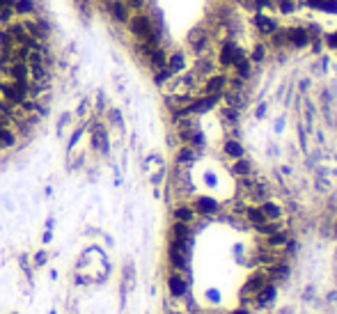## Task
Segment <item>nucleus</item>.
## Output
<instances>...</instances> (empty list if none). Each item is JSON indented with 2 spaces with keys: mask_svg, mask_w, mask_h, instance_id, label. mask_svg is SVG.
I'll use <instances>...</instances> for the list:
<instances>
[{
  "mask_svg": "<svg viewBox=\"0 0 337 314\" xmlns=\"http://www.w3.org/2000/svg\"><path fill=\"white\" fill-rule=\"evenodd\" d=\"M128 32L135 37V42H147L149 46H158L161 44V30L156 28V23L149 14H143V12H135L128 19Z\"/></svg>",
  "mask_w": 337,
  "mask_h": 314,
  "instance_id": "nucleus-1",
  "label": "nucleus"
},
{
  "mask_svg": "<svg viewBox=\"0 0 337 314\" xmlns=\"http://www.w3.org/2000/svg\"><path fill=\"white\" fill-rule=\"evenodd\" d=\"M186 44L195 58L197 55H204V53H211V46H213V28H209V25H197V28H193V30L188 32Z\"/></svg>",
  "mask_w": 337,
  "mask_h": 314,
  "instance_id": "nucleus-2",
  "label": "nucleus"
},
{
  "mask_svg": "<svg viewBox=\"0 0 337 314\" xmlns=\"http://www.w3.org/2000/svg\"><path fill=\"white\" fill-rule=\"evenodd\" d=\"M243 58H246V51H243L234 39H223V42H220V48H218V55H216L218 67L232 69L234 64L241 62Z\"/></svg>",
  "mask_w": 337,
  "mask_h": 314,
  "instance_id": "nucleus-3",
  "label": "nucleus"
},
{
  "mask_svg": "<svg viewBox=\"0 0 337 314\" xmlns=\"http://www.w3.org/2000/svg\"><path fill=\"white\" fill-rule=\"evenodd\" d=\"M0 92L5 101L12 105H21L25 101V97L30 94V83L28 81H12V83H0Z\"/></svg>",
  "mask_w": 337,
  "mask_h": 314,
  "instance_id": "nucleus-4",
  "label": "nucleus"
},
{
  "mask_svg": "<svg viewBox=\"0 0 337 314\" xmlns=\"http://www.w3.org/2000/svg\"><path fill=\"white\" fill-rule=\"evenodd\" d=\"M216 67H218V62L216 58H213V53H204V55H197L193 62V71L197 78H209L211 74H216Z\"/></svg>",
  "mask_w": 337,
  "mask_h": 314,
  "instance_id": "nucleus-5",
  "label": "nucleus"
},
{
  "mask_svg": "<svg viewBox=\"0 0 337 314\" xmlns=\"http://www.w3.org/2000/svg\"><path fill=\"white\" fill-rule=\"evenodd\" d=\"M312 44V37L307 32L305 25H294V28H287V46L292 48H305V46Z\"/></svg>",
  "mask_w": 337,
  "mask_h": 314,
  "instance_id": "nucleus-6",
  "label": "nucleus"
},
{
  "mask_svg": "<svg viewBox=\"0 0 337 314\" xmlns=\"http://www.w3.org/2000/svg\"><path fill=\"white\" fill-rule=\"evenodd\" d=\"M227 76L225 74H211L209 78H204V90L202 94H209V97H223V92L227 90Z\"/></svg>",
  "mask_w": 337,
  "mask_h": 314,
  "instance_id": "nucleus-7",
  "label": "nucleus"
},
{
  "mask_svg": "<svg viewBox=\"0 0 337 314\" xmlns=\"http://www.w3.org/2000/svg\"><path fill=\"white\" fill-rule=\"evenodd\" d=\"M105 2V9H108V14H110V19L115 23H128V19H131V9L126 7V2L124 0H104Z\"/></svg>",
  "mask_w": 337,
  "mask_h": 314,
  "instance_id": "nucleus-8",
  "label": "nucleus"
},
{
  "mask_svg": "<svg viewBox=\"0 0 337 314\" xmlns=\"http://www.w3.org/2000/svg\"><path fill=\"white\" fill-rule=\"evenodd\" d=\"M25 32L30 35L32 39H37V42H44L48 37V25H46L44 19H28V21H21Z\"/></svg>",
  "mask_w": 337,
  "mask_h": 314,
  "instance_id": "nucleus-9",
  "label": "nucleus"
},
{
  "mask_svg": "<svg viewBox=\"0 0 337 314\" xmlns=\"http://www.w3.org/2000/svg\"><path fill=\"white\" fill-rule=\"evenodd\" d=\"M253 25H255V30L262 35V37H271L273 32L277 30V23L271 19L269 14H264V12H257L253 16Z\"/></svg>",
  "mask_w": 337,
  "mask_h": 314,
  "instance_id": "nucleus-10",
  "label": "nucleus"
},
{
  "mask_svg": "<svg viewBox=\"0 0 337 314\" xmlns=\"http://www.w3.org/2000/svg\"><path fill=\"white\" fill-rule=\"evenodd\" d=\"M165 67L172 71V76H179L188 69V58L184 51H172L168 53V60H165Z\"/></svg>",
  "mask_w": 337,
  "mask_h": 314,
  "instance_id": "nucleus-11",
  "label": "nucleus"
},
{
  "mask_svg": "<svg viewBox=\"0 0 337 314\" xmlns=\"http://www.w3.org/2000/svg\"><path fill=\"white\" fill-rule=\"evenodd\" d=\"M5 71H7V76L12 81H28L30 78V69H28V62L25 60L9 62L7 67H5Z\"/></svg>",
  "mask_w": 337,
  "mask_h": 314,
  "instance_id": "nucleus-12",
  "label": "nucleus"
},
{
  "mask_svg": "<svg viewBox=\"0 0 337 314\" xmlns=\"http://www.w3.org/2000/svg\"><path fill=\"white\" fill-rule=\"evenodd\" d=\"M165 60H168V51L163 48V44L154 46V48L149 51V55L145 58V62H147V67H149L151 71H156V69L165 67Z\"/></svg>",
  "mask_w": 337,
  "mask_h": 314,
  "instance_id": "nucleus-13",
  "label": "nucleus"
},
{
  "mask_svg": "<svg viewBox=\"0 0 337 314\" xmlns=\"http://www.w3.org/2000/svg\"><path fill=\"white\" fill-rule=\"evenodd\" d=\"M193 209H195V213H200V216H213L218 211V202L213 197H197Z\"/></svg>",
  "mask_w": 337,
  "mask_h": 314,
  "instance_id": "nucleus-14",
  "label": "nucleus"
},
{
  "mask_svg": "<svg viewBox=\"0 0 337 314\" xmlns=\"http://www.w3.org/2000/svg\"><path fill=\"white\" fill-rule=\"evenodd\" d=\"M232 74L239 76V78H243V81H250L253 78V74H255V64H253V60L250 58H243L241 62H236L232 67Z\"/></svg>",
  "mask_w": 337,
  "mask_h": 314,
  "instance_id": "nucleus-15",
  "label": "nucleus"
},
{
  "mask_svg": "<svg viewBox=\"0 0 337 314\" xmlns=\"http://www.w3.org/2000/svg\"><path fill=\"white\" fill-rule=\"evenodd\" d=\"M259 209H262L264 218H266V220H271V223H277V220L282 218V209H280L275 202H271V200H264Z\"/></svg>",
  "mask_w": 337,
  "mask_h": 314,
  "instance_id": "nucleus-16",
  "label": "nucleus"
},
{
  "mask_svg": "<svg viewBox=\"0 0 337 314\" xmlns=\"http://www.w3.org/2000/svg\"><path fill=\"white\" fill-rule=\"evenodd\" d=\"M168 287H170V293L177 296V298L186 293V280H184L181 275H177V273H172V275L168 277Z\"/></svg>",
  "mask_w": 337,
  "mask_h": 314,
  "instance_id": "nucleus-17",
  "label": "nucleus"
},
{
  "mask_svg": "<svg viewBox=\"0 0 337 314\" xmlns=\"http://www.w3.org/2000/svg\"><path fill=\"white\" fill-rule=\"evenodd\" d=\"M269 46L271 48H275V51L287 48V28H277V30L269 37Z\"/></svg>",
  "mask_w": 337,
  "mask_h": 314,
  "instance_id": "nucleus-18",
  "label": "nucleus"
},
{
  "mask_svg": "<svg viewBox=\"0 0 337 314\" xmlns=\"http://www.w3.org/2000/svg\"><path fill=\"white\" fill-rule=\"evenodd\" d=\"M14 14L19 16H30L35 14V0H14Z\"/></svg>",
  "mask_w": 337,
  "mask_h": 314,
  "instance_id": "nucleus-19",
  "label": "nucleus"
},
{
  "mask_svg": "<svg viewBox=\"0 0 337 314\" xmlns=\"http://www.w3.org/2000/svg\"><path fill=\"white\" fill-rule=\"evenodd\" d=\"M174 220H177V223L190 225L195 220V209L193 207H177V209H174Z\"/></svg>",
  "mask_w": 337,
  "mask_h": 314,
  "instance_id": "nucleus-20",
  "label": "nucleus"
},
{
  "mask_svg": "<svg viewBox=\"0 0 337 314\" xmlns=\"http://www.w3.org/2000/svg\"><path fill=\"white\" fill-rule=\"evenodd\" d=\"M232 172L234 174H239V177H250V172H253V163L248 161V158H236V163H234L232 167Z\"/></svg>",
  "mask_w": 337,
  "mask_h": 314,
  "instance_id": "nucleus-21",
  "label": "nucleus"
},
{
  "mask_svg": "<svg viewBox=\"0 0 337 314\" xmlns=\"http://www.w3.org/2000/svg\"><path fill=\"white\" fill-rule=\"evenodd\" d=\"M266 55H269V46L266 44H255V48L250 51V60H253V64H262L264 60H266Z\"/></svg>",
  "mask_w": 337,
  "mask_h": 314,
  "instance_id": "nucleus-22",
  "label": "nucleus"
},
{
  "mask_svg": "<svg viewBox=\"0 0 337 314\" xmlns=\"http://www.w3.org/2000/svg\"><path fill=\"white\" fill-rule=\"evenodd\" d=\"M172 241H190V227L186 223H174Z\"/></svg>",
  "mask_w": 337,
  "mask_h": 314,
  "instance_id": "nucleus-23",
  "label": "nucleus"
},
{
  "mask_svg": "<svg viewBox=\"0 0 337 314\" xmlns=\"http://www.w3.org/2000/svg\"><path fill=\"white\" fill-rule=\"evenodd\" d=\"M269 282V280H266V275H264V273H257V275H253L250 277V280H248V284H246V292L243 293H248V292H259V289H262L264 284Z\"/></svg>",
  "mask_w": 337,
  "mask_h": 314,
  "instance_id": "nucleus-24",
  "label": "nucleus"
},
{
  "mask_svg": "<svg viewBox=\"0 0 337 314\" xmlns=\"http://www.w3.org/2000/svg\"><path fill=\"white\" fill-rule=\"evenodd\" d=\"M225 154L232 158H241L243 156V147H241L239 140H234V138H230V140L225 142Z\"/></svg>",
  "mask_w": 337,
  "mask_h": 314,
  "instance_id": "nucleus-25",
  "label": "nucleus"
},
{
  "mask_svg": "<svg viewBox=\"0 0 337 314\" xmlns=\"http://www.w3.org/2000/svg\"><path fill=\"white\" fill-rule=\"evenodd\" d=\"M246 218L255 225V227H257V225H262V223H266V218H264V213H262L259 207H248V209H246Z\"/></svg>",
  "mask_w": 337,
  "mask_h": 314,
  "instance_id": "nucleus-26",
  "label": "nucleus"
},
{
  "mask_svg": "<svg viewBox=\"0 0 337 314\" xmlns=\"http://www.w3.org/2000/svg\"><path fill=\"white\" fill-rule=\"evenodd\" d=\"M172 78H174V76H172V71H170L168 67H161V69L154 71V83H156V85H165V83H170Z\"/></svg>",
  "mask_w": 337,
  "mask_h": 314,
  "instance_id": "nucleus-27",
  "label": "nucleus"
},
{
  "mask_svg": "<svg viewBox=\"0 0 337 314\" xmlns=\"http://www.w3.org/2000/svg\"><path fill=\"white\" fill-rule=\"evenodd\" d=\"M273 296H275V287L266 282V284L262 287V289H259V296H257V300H259L262 305H266L269 300H273Z\"/></svg>",
  "mask_w": 337,
  "mask_h": 314,
  "instance_id": "nucleus-28",
  "label": "nucleus"
},
{
  "mask_svg": "<svg viewBox=\"0 0 337 314\" xmlns=\"http://www.w3.org/2000/svg\"><path fill=\"white\" fill-rule=\"evenodd\" d=\"M289 243V232H273L269 236V246L277 248V246H287Z\"/></svg>",
  "mask_w": 337,
  "mask_h": 314,
  "instance_id": "nucleus-29",
  "label": "nucleus"
},
{
  "mask_svg": "<svg viewBox=\"0 0 337 314\" xmlns=\"http://www.w3.org/2000/svg\"><path fill=\"white\" fill-rule=\"evenodd\" d=\"M195 161V149H190V147H181L179 154H177V163L186 165V163H193Z\"/></svg>",
  "mask_w": 337,
  "mask_h": 314,
  "instance_id": "nucleus-30",
  "label": "nucleus"
},
{
  "mask_svg": "<svg viewBox=\"0 0 337 314\" xmlns=\"http://www.w3.org/2000/svg\"><path fill=\"white\" fill-rule=\"evenodd\" d=\"M92 145L94 147H99V149H108V145H105V131L101 126H97V133L92 135Z\"/></svg>",
  "mask_w": 337,
  "mask_h": 314,
  "instance_id": "nucleus-31",
  "label": "nucleus"
},
{
  "mask_svg": "<svg viewBox=\"0 0 337 314\" xmlns=\"http://www.w3.org/2000/svg\"><path fill=\"white\" fill-rule=\"evenodd\" d=\"M0 48H5V51L14 48V39H12L9 30H0Z\"/></svg>",
  "mask_w": 337,
  "mask_h": 314,
  "instance_id": "nucleus-32",
  "label": "nucleus"
},
{
  "mask_svg": "<svg viewBox=\"0 0 337 314\" xmlns=\"http://www.w3.org/2000/svg\"><path fill=\"white\" fill-rule=\"evenodd\" d=\"M275 7L280 9L282 14H294V12H296V5H294V0H280Z\"/></svg>",
  "mask_w": 337,
  "mask_h": 314,
  "instance_id": "nucleus-33",
  "label": "nucleus"
},
{
  "mask_svg": "<svg viewBox=\"0 0 337 314\" xmlns=\"http://www.w3.org/2000/svg\"><path fill=\"white\" fill-rule=\"evenodd\" d=\"M255 2V12H269V9H275V2L273 0H253Z\"/></svg>",
  "mask_w": 337,
  "mask_h": 314,
  "instance_id": "nucleus-34",
  "label": "nucleus"
},
{
  "mask_svg": "<svg viewBox=\"0 0 337 314\" xmlns=\"http://www.w3.org/2000/svg\"><path fill=\"white\" fill-rule=\"evenodd\" d=\"M124 2H126V7L131 9V12H143V7L145 5H147V0H124Z\"/></svg>",
  "mask_w": 337,
  "mask_h": 314,
  "instance_id": "nucleus-35",
  "label": "nucleus"
},
{
  "mask_svg": "<svg viewBox=\"0 0 337 314\" xmlns=\"http://www.w3.org/2000/svg\"><path fill=\"white\" fill-rule=\"evenodd\" d=\"M14 19V7H0V23H12Z\"/></svg>",
  "mask_w": 337,
  "mask_h": 314,
  "instance_id": "nucleus-36",
  "label": "nucleus"
},
{
  "mask_svg": "<svg viewBox=\"0 0 337 314\" xmlns=\"http://www.w3.org/2000/svg\"><path fill=\"white\" fill-rule=\"evenodd\" d=\"M323 42H326V46H328L330 51H337V30L335 32H328V35L323 37Z\"/></svg>",
  "mask_w": 337,
  "mask_h": 314,
  "instance_id": "nucleus-37",
  "label": "nucleus"
},
{
  "mask_svg": "<svg viewBox=\"0 0 337 314\" xmlns=\"http://www.w3.org/2000/svg\"><path fill=\"white\" fill-rule=\"evenodd\" d=\"M323 2H326V0H305V5H310V7H315V9H321Z\"/></svg>",
  "mask_w": 337,
  "mask_h": 314,
  "instance_id": "nucleus-38",
  "label": "nucleus"
},
{
  "mask_svg": "<svg viewBox=\"0 0 337 314\" xmlns=\"http://www.w3.org/2000/svg\"><path fill=\"white\" fill-rule=\"evenodd\" d=\"M35 262H37V264H44V262H46V254H44V252H39L37 257H35Z\"/></svg>",
  "mask_w": 337,
  "mask_h": 314,
  "instance_id": "nucleus-39",
  "label": "nucleus"
},
{
  "mask_svg": "<svg viewBox=\"0 0 337 314\" xmlns=\"http://www.w3.org/2000/svg\"><path fill=\"white\" fill-rule=\"evenodd\" d=\"M234 314H250V312H248V310H236Z\"/></svg>",
  "mask_w": 337,
  "mask_h": 314,
  "instance_id": "nucleus-40",
  "label": "nucleus"
},
{
  "mask_svg": "<svg viewBox=\"0 0 337 314\" xmlns=\"http://www.w3.org/2000/svg\"><path fill=\"white\" fill-rule=\"evenodd\" d=\"M225 2H239V0H225Z\"/></svg>",
  "mask_w": 337,
  "mask_h": 314,
  "instance_id": "nucleus-41",
  "label": "nucleus"
},
{
  "mask_svg": "<svg viewBox=\"0 0 337 314\" xmlns=\"http://www.w3.org/2000/svg\"><path fill=\"white\" fill-rule=\"evenodd\" d=\"M335 236H337V223H335Z\"/></svg>",
  "mask_w": 337,
  "mask_h": 314,
  "instance_id": "nucleus-42",
  "label": "nucleus"
}]
</instances>
